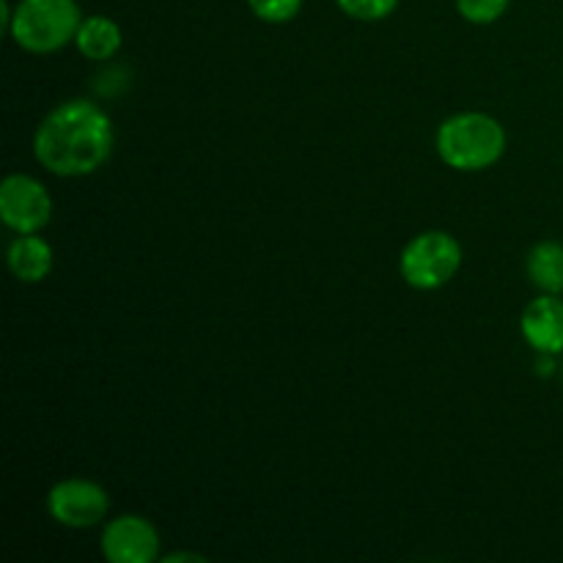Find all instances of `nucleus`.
<instances>
[{
  "label": "nucleus",
  "mask_w": 563,
  "mask_h": 563,
  "mask_svg": "<svg viewBox=\"0 0 563 563\" xmlns=\"http://www.w3.org/2000/svg\"><path fill=\"white\" fill-rule=\"evenodd\" d=\"M110 115L88 99H69L49 110L33 135V154L44 170L66 179L97 174L113 154Z\"/></svg>",
  "instance_id": "nucleus-1"
},
{
  "label": "nucleus",
  "mask_w": 563,
  "mask_h": 563,
  "mask_svg": "<svg viewBox=\"0 0 563 563\" xmlns=\"http://www.w3.org/2000/svg\"><path fill=\"white\" fill-rule=\"evenodd\" d=\"M506 152V130L498 119L478 110L456 113L438 130V154L449 168L473 170L493 168Z\"/></svg>",
  "instance_id": "nucleus-2"
},
{
  "label": "nucleus",
  "mask_w": 563,
  "mask_h": 563,
  "mask_svg": "<svg viewBox=\"0 0 563 563\" xmlns=\"http://www.w3.org/2000/svg\"><path fill=\"white\" fill-rule=\"evenodd\" d=\"M82 11L77 0H20L11 16V38L33 55L58 53L75 42Z\"/></svg>",
  "instance_id": "nucleus-3"
},
{
  "label": "nucleus",
  "mask_w": 563,
  "mask_h": 563,
  "mask_svg": "<svg viewBox=\"0 0 563 563\" xmlns=\"http://www.w3.org/2000/svg\"><path fill=\"white\" fill-rule=\"evenodd\" d=\"M462 267V245L449 231H423L401 251V278L418 291H434L449 284Z\"/></svg>",
  "instance_id": "nucleus-4"
},
{
  "label": "nucleus",
  "mask_w": 563,
  "mask_h": 563,
  "mask_svg": "<svg viewBox=\"0 0 563 563\" xmlns=\"http://www.w3.org/2000/svg\"><path fill=\"white\" fill-rule=\"evenodd\" d=\"M0 220L16 234H38L53 220L47 187L27 174L5 176L0 185Z\"/></svg>",
  "instance_id": "nucleus-5"
},
{
  "label": "nucleus",
  "mask_w": 563,
  "mask_h": 563,
  "mask_svg": "<svg viewBox=\"0 0 563 563\" xmlns=\"http://www.w3.org/2000/svg\"><path fill=\"white\" fill-rule=\"evenodd\" d=\"M47 511L58 526L86 531L108 517L110 495L88 478H64L47 493Z\"/></svg>",
  "instance_id": "nucleus-6"
},
{
  "label": "nucleus",
  "mask_w": 563,
  "mask_h": 563,
  "mask_svg": "<svg viewBox=\"0 0 563 563\" xmlns=\"http://www.w3.org/2000/svg\"><path fill=\"white\" fill-rule=\"evenodd\" d=\"M99 550L110 563H152L159 559V533L146 517L121 515L104 526Z\"/></svg>",
  "instance_id": "nucleus-7"
},
{
  "label": "nucleus",
  "mask_w": 563,
  "mask_h": 563,
  "mask_svg": "<svg viewBox=\"0 0 563 563\" xmlns=\"http://www.w3.org/2000/svg\"><path fill=\"white\" fill-rule=\"evenodd\" d=\"M520 333L533 352H563V300L561 295H539L520 317Z\"/></svg>",
  "instance_id": "nucleus-8"
},
{
  "label": "nucleus",
  "mask_w": 563,
  "mask_h": 563,
  "mask_svg": "<svg viewBox=\"0 0 563 563\" xmlns=\"http://www.w3.org/2000/svg\"><path fill=\"white\" fill-rule=\"evenodd\" d=\"M11 275L22 284H42L53 273V247L38 234H20L5 253Z\"/></svg>",
  "instance_id": "nucleus-9"
},
{
  "label": "nucleus",
  "mask_w": 563,
  "mask_h": 563,
  "mask_svg": "<svg viewBox=\"0 0 563 563\" xmlns=\"http://www.w3.org/2000/svg\"><path fill=\"white\" fill-rule=\"evenodd\" d=\"M526 269L542 295H563V245L555 240L537 242L528 251Z\"/></svg>",
  "instance_id": "nucleus-10"
},
{
  "label": "nucleus",
  "mask_w": 563,
  "mask_h": 563,
  "mask_svg": "<svg viewBox=\"0 0 563 563\" xmlns=\"http://www.w3.org/2000/svg\"><path fill=\"white\" fill-rule=\"evenodd\" d=\"M77 49L88 60H110L121 49V27L110 16H86L77 27Z\"/></svg>",
  "instance_id": "nucleus-11"
},
{
  "label": "nucleus",
  "mask_w": 563,
  "mask_h": 563,
  "mask_svg": "<svg viewBox=\"0 0 563 563\" xmlns=\"http://www.w3.org/2000/svg\"><path fill=\"white\" fill-rule=\"evenodd\" d=\"M454 3L462 20L473 22V25H493L506 14L511 0H454Z\"/></svg>",
  "instance_id": "nucleus-12"
},
{
  "label": "nucleus",
  "mask_w": 563,
  "mask_h": 563,
  "mask_svg": "<svg viewBox=\"0 0 563 563\" xmlns=\"http://www.w3.org/2000/svg\"><path fill=\"white\" fill-rule=\"evenodd\" d=\"M339 9L344 11L346 16L361 22H379L388 20L390 14L396 11L399 0H335Z\"/></svg>",
  "instance_id": "nucleus-13"
},
{
  "label": "nucleus",
  "mask_w": 563,
  "mask_h": 563,
  "mask_svg": "<svg viewBox=\"0 0 563 563\" xmlns=\"http://www.w3.org/2000/svg\"><path fill=\"white\" fill-rule=\"evenodd\" d=\"M253 14L269 25H284V22L295 20L302 9V0H247Z\"/></svg>",
  "instance_id": "nucleus-14"
},
{
  "label": "nucleus",
  "mask_w": 563,
  "mask_h": 563,
  "mask_svg": "<svg viewBox=\"0 0 563 563\" xmlns=\"http://www.w3.org/2000/svg\"><path fill=\"white\" fill-rule=\"evenodd\" d=\"M537 374H539V377H553V374H555V355H548V352H537Z\"/></svg>",
  "instance_id": "nucleus-15"
},
{
  "label": "nucleus",
  "mask_w": 563,
  "mask_h": 563,
  "mask_svg": "<svg viewBox=\"0 0 563 563\" xmlns=\"http://www.w3.org/2000/svg\"><path fill=\"white\" fill-rule=\"evenodd\" d=\"M181 561L201 563V561H207V559H203V555H198V553H170V555H163V563H181Z\"/></svg>",
  "instance_id": "nucleus-16"
}]
</instances>
